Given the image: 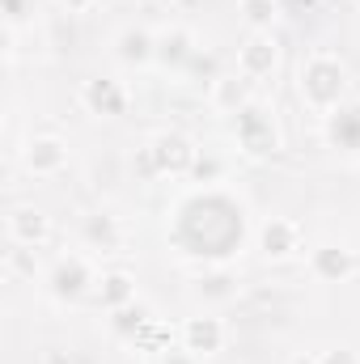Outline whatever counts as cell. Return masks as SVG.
Masks as SVG:
<instances>
[{
    "label": "cell",
    "mask_w": 360,
    "mask_h": 364,
    "mask_svg": "<svg viewBox=\"0 0 360 364\" xmlns=\"http://www.w3.org/2000/svg\"><path fill=\"white\" fill-rule=\"evenodd\" d=\"M309 275L318 284H344L356 275V250L339 246V242H322L309 250Z\"/></svg>",
    "instance_id": "4fadbf2b"
},
{
    "label": "cell",
    "mask_w": 360,
    "mask_h": 364,
    "mask_svg": "<svg viewBox=\"0 0 360 364\" xmlns=\"http://www.w3.org/2000/svg\"><path fill=\"white\" fill-rule=\"evenodd\" d=\"M225 339H229V331H225V322L216 314H195V318L182 322V331H179V343L191 356H199V360L221 356L225 352Z\"/></svg>",
    "instance_id": "9c48e42d"
},
{
    "label": "cell",
    "mask_w": 360,
    "mask_h": 364,
    "mask_svg": "<svg viewBox=\"0 0 360 364\" xmlns=\"http://www.w3.org/2000/svg\"><path fill=\"white\" fill-rule=\"evenodd\" d=\"M77 97H81L85 114H93V119H119L132 106V90L123 81H115V77H90V81H81Z\"/></svg>",
    "instance_id": "52a82bcc"
},
{
    "label": "cell",
    "mask_w": 360,
    "mask_h": 364,
    "mask_svg": "<svg viewBox=\"0 0 360 364\" xmlns=\"http://www.w3.org/2000/svg\"><path fill=\"white\" fill-rule=\"evenodd\" d=\"M288 364H322V352H297Z\"/></svg>",
    "instance_id": "484cf974"
},
{
    "label": "cell",
    "mask_w": 360,
    "mask_h": 364,
    "mask_svg": "<svg viewBox=\"0 0 360 364\" xmlns=\"http://www.w3.org/2000/svg\"><path fill=\"white\" fill-rule=\"evenodd\" d=\"M144 305H127V309H115L110 314V331L119 335V339H136L140 331H144Z\"/></svg>",
    "instance_id": "44dd1931"
},
{
    "label": "cell",
    "mask_w": 360,
    "mask_h": 364,
    "mask_svg": "<svg viewBox=\"0 0 360 364\" xmlns=\"http://www.w3.org/2000/svg\"><path fill=\"white\" fill-rule=\"evenodd\" d=\"M233 144L242 157L250 161H268L284 149V136H280V123H275V110L268 102H250L242 114H233Z\"/></svg>",
    "instance_id": "3957f363"
},
{
    "label": "cell",
    "mask_w": 360,
    "mask_h": 364,
    "mask_svg": "<svg viewBox=\"0 0 360 364\" xmlns=\"http://www.w3.org/2000/svg\"><path fill=\"white\" fill-rule=\"evenodd\" d=\"M0 13H4V26L17 30V26L30 17V0H0Z\"/></svg>",
    "instance_id": "7402d4cb"
},
{
    "label": "cell",
    "mask_w": 360,
    "mask_h": 364,
    "mask_svg": "<svg viewBox=\"0 0 360 364\" xmlns=\"http://www.w3.org/2000/svg\"><path fill=\"white\" fill-rule=\"evenodd\" d=\"M301 242H305V233H301V225H297L292 216H268V220L259 225V255H263L268 263H288V259H297Z\"/></svg>",
    "instance_id": "30bf717a"
},
{
    "label": "cell",
    "mask_w": 360,
    "mask_h": 364,
    "mask_svg": "<svg viewBox=\"0 0 360 364\" xmlns=\"http://www.w3.org/2000/svg\"><path fill=\"white\" fill-rule=\"evenodd\" d=\"M238 13H242V21L250 30H271L275 17H280V0H242Z\"/></svg>",
    "instance_id": "ffe728a7"
},
{
    "label": "cell",
    "mask_w": 360,
    "mask_h": 364,
    "mask_svg": "<svg viewBox=\"0 0 360 364\" xmlns=\"http://www.w3.org/2000/svg\"><path fill=\"white\" fill-rule=\"evenodd\" d=\"M246 233H250L246 208L225 186H199L186 199H179L170 212L174 250L182 259L203 263V267H216V263H229L233 255H242Z\"/></svg>",
    "instance_id": "6da1fadb"
},
{
    "label": "cell",
    "mask_w": 360,
    "mask_h": 364,
    "mask_svg": "<svg viewBox=\"0 0 360 364\" xmlns=\"http://www.w3.org/2000/svg\"><path fill=\"white\" fill-rule=\"evenodd\" d=\"M4 233H9V246H30V250H38V246H47V237H51V216H47L43 208H34V203H17V208H9V216H4Z\"/></svg>",
    "instance_id": "8fae6325"
},
{
    "label": "cell",
    "mask_w": 360,
    "mask_h": 364,
    "mask_svg": "<svg viewBox=\"0 0 360 364\" xmlns=\"http://www.w3.org/2000/svg\"><path fill=\"white\" fill-rule=\"evenodd\" d=\"M195 34L186 30V26H166V30H157V55H153V64L162 68V73H186V64L195 60Z\"/></svg>",
    "instance_id": "5bb4252c"
},
{
    "label": "cell",
    "mask_w": 360,
    "mask_h": 364,
    "mask_svg": "<svg viewBox=\"0 0 360 364\" xmlns=\"http://www.w3.org/2000/svg\"><path fill=\"white\" fill-rule=\"evenodd\" d=\"M275 68H280V43H275V34L271 30H250L246 43L238 47V73L250 77V81H268V77H275Z\"/></svg>",
    "instance_id": "ba28073f"
},
{
    "label": "cell",
    "mask_w": 360,
    "mask_h": 364,
    "mask_svg": "<svg viewBox=\"0 0 360 364\" xmlns=\"http://www.w3.org/2000/svg\"><path fill=\"white\" fill-rule=\"evenodd\" d=\"M250 102H255V81L242 77V73H221V77L208 85V106H212L216 114H225V119L242 114Z\"/></svg>",
    "instance_id": "7c38bea8"
},
{
    "label": "cell",
    "mask_w": 360,
    "mask_h": 364,
    "mask_svg": "<svg viewBox=\"0 0 360 364\" xmlns=\"http://www.w3.org/2000/svg\"><path fill=\"white\" fill-rule=\"evenodd\" d=\"M352 4H356V9H360V0H352Z\"/></svg>",
    "instance_id": "4316f807"
},
{
    "label": "cell",
    "mask_w": 360,
    "mask_h": 364,
    "mask_svg": "<svg viewBox=\"0 0 360 364\" xmlns=\"http://www.w3.org/2000/svg\"><path fill=\"white\" fill-rule=\"evenodd\" d=\"M322 136L339 153H360V102L356 97H348L339 110H331L322 119Z\"/></svg>",
    "instance_id": "2e32d148"
},
{
    "label": "cell",
    "mask_w": 360,
    "mask_h": 364,
    "mask_svg": "<svg viewBox=\"0 0 360 364\" xmlns=\"http://www.w3.org/2000/svg\"><path fill=\"white\" fill-rule=\"evenodd\" d=\"M352 93V77H348V64L335 55V51H309L297 68V97L314 110V114H331L348 102Z\"/></svg>",
    "instance_id": "7a4b0ae2"
},
{
    "label": "cell",
    "mask_w": 360,
    "mask_h": 364,
    "mask_svg": "<svg viewBox=\"0 0 360 364\" xmlns=\"http://www.w3.org/2000/svg\"><path fill=\"white\" fill-rule=\"evenodd\" d=\"M140 161H144V174L149 178H186L199 161V144L186 136V132H157L144 149H140Z\"/></svg>",
    "instance_id": "277c9868"
},
{
    "label": "cell",
    "mask_w": 360,
    "mask_h": 364,
    "mask_svg": "<svg viewBox=\"0 0 360 364\" xmlns=\"http://www.w3.org/2000/svg\"><path fill=\"white\" fill-rule=\"evenodd\" d=\"M97 267H93L85 255H60L47 272V296L60 301V305H77L85 301L90 292H97Z\"/></svg>",
    "instance_id": "5b68a950"
},
{
    "label": "cell",
    "mask_w": 360,
    "mask_h": 364,
    "mask_svg": "<svg viewBox=\"0 0 360 364\" xmlns=\"http://www.w3.org/2000/svg\"><path fill=\"white\" fill-rule=\"evenodd\" d=\"M115 60L123 68H153V55H157V34L144 30V26H123L110 43Z\"/></svg>",
    "instance_id": "9a60e30c"
},
{
    "label": "cell",
    "mask_w": 360,
    "mask_h": 364,
    "mask_svg": "<svg viewBox=\"0 0 360 364\" xmlns=\"http://www.w3.org/2000/svg\"><path fill=\"white\" fill-rule=\"evenodd\" d=\"M60 4H64L68 13H90V9L97 4V0H60Z\"/></svg>",
    "instance_id": "d4e9b609"
},
{
    "label": "cell",
    "mask_w": 360,
    "mask_h": 364,
    "mask_svg": "<svg viewBox=\"0 0 360 364\" xmlns=\"http://www.w3.org/2000/svg\"><path fill=\"white\" fill-rule=\"evenodd\" d=\"M195 296L208 301V305H225L238 296V275L229 263H216V267H203L195 275Z\"/></svg>",
    "instance_id": "e0dca14e"
},
{
    "label": "cell",
    "mask_w": 360,
    "mask_h": 364,
    "mask_svg": "<svg viewBox=\"0 0 360 364\" xmlns=\"http://www.w3.org/2000/svg\"><path fill=\"white\" fill-rule=\"evenodd\" d=\"M157 364H203V360L191 356V352L179 343V348H162V352H157Z\"/></svg>",
    "instance_id": "603a6c76"
},
{
    "label": "cell",
    "mask_w": 360,
    "mask_h": 364,
    "mask_svg": "<svg viewBox=\"0 0 360 364\" xmlns=\"http://www.w3.org/2000/svg\"><path fill=\"white\" fill-rule=\"evenodd\" d=\"M81 242H85V250L115 255V250L123 246V229H119L115 216H106V212H90V216L81 220Z\"/></svg>",
    "instance_id": "ac0fdd59"
},
{
    "label": "cell",
    "mask_w": 360,
    "mask_h": 364,
    "mask_svg": "<svg viewBox=\"0 0 360 364\" xmlns=\"http://www.w3.org/2000/svg\"><path fill=\"white\" fill-rule=\"evenodd\" d=\"M322 364H360V356L352 348H327L322 352Z\"/></svg>",
    "instance_id": "cb8c5ba5"
},
{
    "label": "cell",
    "mask_w": 360,
    "mask_h": 364,
    "mask_svg": "<svg viewBox=\"0 0 360 364\" xmlns=\"http://www.w3.org/2000/svg\"><path fill=\"white\" fill-rule=\"evenodd\" d=\"M97 305H102L106 314L136 305V275L123 272V267H115V272H102V279H97Z\"/></svg>",
    "instance_id": "d6986e66"
},
{
    "label": "cell",
    "mask_w": 360,
    "mask_h": 364,
    "mask_svg": "<svg viewBox=\"0 0 360 364\" xmlns=\"http://www.w3.org/2000/svg\"><path fill=\"white\" fill-rule=\"evenodd\" d=\"M68 161H73L68 140H64V136H51V132L30 136L26 149H21V166H26V174H34V178H55V174L68 170Z\"/></svg>",
    "instance_id": "8992f818"
}]
</instances>
